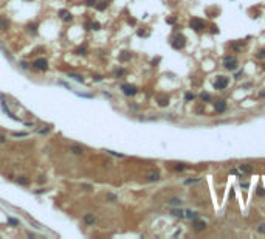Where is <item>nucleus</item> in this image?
<instances>
[{"label":"nucleus","instance_id":"35","mask_svg":"<svg viewBox=\"0 0 265 239\" xmlns=\"http://www.w3.org/2000/svg\"><path fill=\"white\" fill-rule=\"evenodd\" d=\"M8 224H9V225L17 227L19 225V221H17V219H13V217H8Z\"/></svg>","mask_w":265,"mask_h":239},{"label":"nucleus","instance_id":"4","mask_svg":"<svg viewBox=\"0 0 265 239\" xmlns=\"http://www.w3.org/2000/svg\"><path fill=\"white\" fill-rule=\"evenodd\" d=\"M228 84H229V79L226 78V76H217L216 78V81L213 82V86H214V89L216 90H223V89H226L228 87Z\"/></svg>","mask_w":265,"mask_h":239},{"label":"nucleus","instance_id":"17","mask_svg":"<svg viewBox=\"0 0 265 239\" xmlns=\"http://www.w3.org/2000/svg\"><path fill=\"white\" fill-rule=\"evenodd\" d=\"M198 213H195V211H191V210H185V219H191V221H194V219H197Z\"/></svg>","mask_w":265,"mask_h":239},{"label":"nucleus","instance_id":"20","mask_svg":"<svg viewBox=\"0 0 265 239\" xmlns=\"http://www.w3.org/2000/svg\"><path fill=\"white\" fill-rule=\"evenodd\" d=\"M172 216H175V217H180V219H185V210H172L171 211Z\"/></svg>","mask_w":265,"mask_h":239},{"label":"nucleus","instance_id":"11","mask_svg":"<svg viewBox=\"0 0 265 239\" xmlns=\"http://www.w3.org/2000/svg\"><path fill=\"white\" fill-rule=\"evenodd\" d=\"M146 179L149 182H157V180H160V172L158 171H151V172H147Z\"/></svg>","mask_w":265,"mask_h":239},{"label":"nucleus","instance_id":"46","mask_svg":"<svg viewBox=\"0 0 265 239\" xmlns=\"http://www.w3.org/2000/svg\"><path fill=\"white\" fill-rule=\"evenodd\" d=\"M102 78H104V76H102V75H96V76H95V81H101Z\"/></svg>","mask_w":265,"mask_h":239},{"label":"nucleus","instance_id":"39","mask_svg":"<svg viewBox=\"0 0 265 239\" xmlns=\"http://www.w3.org/2000/svg\"><path fill=\"white\" fill-rule=\"evenodd\" d=\"M195 182H198V180H197V179H188L185 183H186V185H191V183H195Z\"/></svg>","mask_w":265,"mask_h":239},{"label":"nucleus","instance_id":"7","mask_svg":"<svg viewBox=\"0 0 265 239\" xmlns=\"http://www.w3.org/2000/svg\"><path fill=\"white\" fill-rule=\"evenodd\" d=\"M239 171L242 174H251L253 171H254V168H253V165H250V163H242V165H239Z\"/></svg>","mask_w":265,"mask_h":239},{"label":"nucleus","instance_id":"13","mask_svg":"<svg viewBox=\"0 0 265 239\" xmlns=\"http://www.w3.org/2000/svg\"><path fill=\"white\" fill-rule=\"evenodd\" d=\"M9 28V20L6 17L0 16V30H3V31H6V30Z\"/></svg>","mask_w":265,"mask_h":239},{"label":"nucleus","instance_id":"45","mask_svg":"<svg viewBox=\"0 0 265 239\" xmlns=\"http://www.w3.org/2000/svg\"><path fill=\"white\" fill-rule=\"evenodd\" d=\"M14 137H26V134H24V132H16Z\"/></svg>","mask_w":265,"mask_h":239},{"label":"nucleus","instance_id":"33","mask_svg":"<svg viewBox=\"0 0 265 239\" xmlns=\"http://www.w3.org/2000/svg\"><path fill=\"white\" fill-rule=\"evenodd\" d=\"M137 34H138L140 37H146V36H149V33L146 31V30H138V31H137Z\"/></svg>","mask_w":265,"mask_h":239},{"label":"nucleus","instance_id":"28","mask_svg":"<svg viewBox=\"0 0 265 239\" xmlns=\"http://www.w3.org/2000/svg\"><path fill=\"white\" fill-rule=\"evenodd\" d=\"M70 78L71 79H76L78 82H84V78L81 76V75H75V73H70Z\"/></svg>","mask_w":265,"mask_h":239},{"label":"nucleus","instance_id":"44","mask_svg":"<svg viewBox=\"0 0 265 239\" xmlns=\"http://www.w3.org/2000/svg\"><path fill=\"white\" fill-rule=\"evenodd\" d=\"M242 75H243V71H239V73H237L236 76H234V79H237V81H239V79L242 78Z\"/></svg>","mask_w":265,"mask_h":239},{"label":"nucleus","instance_id":"10","mask_svg":"<svg viewBox=\"0 0 265 239\" xmlns=\"http://www.w3.org/2000/svg\"><path fill=\"white\" fill-rule=\"evenodd\" d=\"M59 17L62 19V20H65V22H71L73 20V16L70 13H68L67 9H61L59 11Z\"/></svg>","mask_w":265,"mask_h":239},{"label":"nucleus","instance_id":"30","mask_svg":"<svg viewBox=\"0 0 265 239\" xmlns=\"http://www.w3.org/2000/svg\"><path fill=\"white\" fill-rule=\"evenodd\" d=\"M169 203L174 205V207H180V205H182V200H180V199H171V200H169Z\"/></svg>","mask_w":265,"mask_h":239},{"label":"nucleus","instance_id":"5","mask_svg":"<svg viewBox=\"0 0 265 239\" xmlns=\"http://www.w3.org/2000/svg\"><path fill=\"white\" fill-rule=\"evenodd\" d=\"M121 92L126 95V96H135V95L138 93V89L135 86L132 84H122L121 86Z\"/></svg>","mask_w":265,"mask_h":239},{"label":"nucleus","instance_id":"9","mask_svg":"<svg viewBox=\"0 0 265 239\" xmlns=\"http://www.w3.org/2000/svg\"><path fill=\"white\" fill-rule=\"evenodd\" d=\"M214 109H216L217 112H225L226 110V101L223 100H219L214 102Z\"/></svg>","mask_w":265,"mask_h":239},{"label":"nucleus","instance_id":"1","mask_svg":"<svg viewBox=\"0 0 265 239\" xmlns=\"http://www.w3.org/2000/svg\"><path fill=\"white\" fill-rule=\"evenodd\" d=\"M237 65H239V62H237L236 56L228 55V56H225V58H223V67L226 68V70L233 71V70H236V68H237Z\"/></svg>","mask_w":265,"mask_h":239},{"label":"nucleus","instance_id":"16","mask_svg":"<svg viewBox=\"0 0 265 239\" xmlns=\"http://www.w3.org/2000/svg\"><path fill=\"white\" fill-rule=\"evenodd\" d=\"M82 221H84L85 225H93V224H95V216L93 214H85Z\"/></svg>","mask_w":265,"mask_h":239},{"label":"nucleus","instance_id":"15","mask_svg":"<svg viewBox=\"0 0 265 239\" xmlns=\"http://www.w3.org/2000/svg\"><path fill=\"white\" fill-rule=\"evenodd\" d=\"M243 47H245V42H242V40H239V42H233L231 45H229V48H231L233 51H239Z\"/></svg>","mask_w":265,"mask_h":239},{"label":"nucleus","instance_id":"36","mask_svg":"<svg viewBox=\"0 0 265 239\" xmlns=\"http://www.w3.org/2000/svg\"><path fill=\"white\" fill-rule=\"evenodd\" d=\"M95 3H96V0H84V5H87V6H93Z\"/></svg>","mask_w":265,"mask_h":239},{"label":"nucleus","instance_id":"24","mask_svg":"<svg viewBox=\"0 0 265 239\" xmlns=\"http://www.w3.org/2000/svg\"><path fill=\"white\" fill-rule=\"evenodd\" d=\"M175 171H183V169H186V165L185 163H174V166H172Z\"/></svg>","mask_w":265,"mask_h":239},{"label":"nucleus","instance_id":"50","mask_svg":"<svg viewBox=\"0 0 265 239\" xmlns=\"http://www.w3.org/2000/svg\"><path fill=\"white\" fill-rule=\"evenodd\" d=\"M6 141V140H5V137H3V135H0V143H5Z\"/></svg>","mask_w":265,"mask_h":239},{"label":"nucleus","instance_id":"18","mask_svg":"<svg viewBox=\"0 0 265 239\" xmlns=\"http://www.w3.org/2000/svg\"><path fill=\"white\" fill-rule=\"evenodd\" d=\"M17 183L22 185V186H26V185H30V179L26 176H19L17 177Z\"/></svg>","mask_w":265,"mask_h":239},{"label":"nucleus","instance_id":"2","mask_svg":"<svg viewBox=\"0 0 265 239\" xmlns=\"http://www.w3.org/2000/svg\"><path fill=\"white\" fill-rule=\"evenodd\" d=\"M171 45L175 48V50H183L185 45H186V37L183 36V34H175L171 40Z\"/></svg>","mask_w":265,"mask_h":239},{"label":"nucleus","instance_id":"23","mask_svg":"<svg viewBox=\"0 0 265 239\" xmlns=\"http://www.w3.org/2000/svg\"><path fill=\"white\" fill-rule=\"evenodd\" d=\"M126 73H127V71H126L124 68H118V70H115V76H116V78H122V76H126Z\"/></svg>","mask_w":265,"mask_h":239},{"label":"nucleus","instance_id":"31","mask_svg":"<svg viewBox=\"0 0 265 239\" xmlns=\"http://www.w3.org/2000/svg\"><path fill=\"white\" fill-rule=\"evenodd\" d=\"M91 30L99 31V30H101V24H99V22H91Z\"/></svg>","mask_w":265,"mask_h":239},{"label":"nucleus","instance_id":"27","mask_svg":"<svg viewBox=\"0 0 265 239\" xmlns=\"http://www.w3.org/2000/svg\"><path fill=\"white\" fill-rule=\"evenodd\" d=\"M26 28H28V31L36 33L37 31V24H28V25H26Z\"/></svg>","mask_w":265,"mask_h":239},{"label":"nucleus","instance_id":"37","mask_svg":"<svg viewBox=\"0 0 265 239\" xmlns=\"http://www.w3.org/2000/svg\"><path fill=\"white\" fill-rule=\"evenodd\" d=\"M257 231H259V233H262V234H265V224H260V225L257 227Z\"/></svg>","mask_w":265,"mask_h":239},{"label":"nucleus","instance_id":"6","mask_svg":"<svg viewBox=\"0 0 265 239\" xmlns=\"http://www.w3.org/2000/svg\"><path fill=\"white\" fill-rule=\"evenodd\" d=\"M33 65L36 70H40V71H47L48 70V61L45 59V58H39V59H36L33 62Z\"/></svg>","mask_w":265,"mask_h":239},{"label":"nucleus","instance_id":"25","mask_svg":"<svg viewBox=\"0 0 265 239\" xmlns=\"http://www.w3.org/2000/svg\"><path fill=\"white\" fill-rule=\"evenodd\" d=\"M200 100H202L203 102H205V101L208 102V101H211V95H209V93H205V92H202V93H200Z\"/></svg>","mask_w":265,"mask_h":239},{"label":"nucleus","instance_id":"41","mask_svg":"<svg viewBox=\"0 0 265 239\" xmlns=\"http://www.w3.org/2000/svg\"><path fill=\"white\" fill-rule=\"evenodd\" d=\"M84 28H85L87 31H88V30H91V24H90V22H85V24H84Z\"/></svg>","mask_w":265,"mask_h":239},{"label":"nucleus","instance_id":"29","mask_svg":"<svg viewBox=\"0 0 265 239\" xmlns=\"http://www.w3.org/2000/svg\"><path fill=\"white\" fill-rule=\"evenodd\" d=\"M106 199H107V202H116V196L112 194V193H109V194L106 196Z\"/></svg>","mask_w":265,"mask_h":239},{"label":"nucleus","instance_id":"42","mask_svg":"<svg viewBox=\"0 0 265 239\" xmlns=\"http://www.w3.org/2000/svg\"><path fill=\"white\" fill-rule=\"evenodd\" d=\"M211 33H219V28L216 25H211Z\"/></svg>","mask_w":265,"mask_h":239},{"label":"nucleus","instance_id":"49","mask_svg":"<svg viewBox=\"0 0 265 239\" xmlns=\"http://www.w3.org/2000/svg\"><path fill=\"white\" fill-rule=\"evenodd\" d=\"M265 96V90H262V92H259V98H264Z\"/></svg>","mask_w":265,"mask_h":239},{"label":"nucleus","instance_id":"14","mask_svg":"<svg viewBox=\"0 0 265 239\" xmlns=\"http://www.w3.org/2000/svg\"><path fill=\"white\" fill-rule=\"evenodd\" d=\"M120 62H127V61L132 59V53H129V51H121V55H120Z\"/></svg>","mask_w":265,"mask_h":239},{"label":"nucleus","instance_id":"8","mask_svg":"<svg viewBox=\"0 0 265 239\" xmlns=\"http://www.w3.org/2000/svg\"><path fill=\"white\" fill-rule=\"evenodd\" d=\"M192 227H194L195 231H202V230L206 228V222L205 221H198V219H194V221H192Z\"/></svg>","mask_w":265,"mask_h":239},{"label":"nucleus","instance_id":"48","mask_svg":"<svg viewBox=\"0 0 265 239\" xmlns=\"http://www.w3.org/2000/svg\"><path fill=\"white\" fill-rule=\"evenodd\" d=\"M166 22H167V24H174V22H175V19L169 17V19H167V20H166Z\"/></svg>","mask_w":265,"mask_h":239},{"label":"nucleus","instance_id":"26","mask_svg":"<svg viewBox=\"0 0 265 239\" xmlns=\"http://www.w3.org/2000/svg\"><path fill=\"white\" fill-rule=\"evenodd\" d=\"M256 196H257V197H264V196H265V191H264L262 185H259V186H257V189H256Z\"/></svg>","mask_w":265,"mask_h":239},{"label":"nucleus","instance_id":"47","mask_svg":"<svg viewBox=\"0 0 265 239\" xmlns=\"http://www.w3.org/2000/svg\"><path fill=\"white\" fill-rule=\"evenodd\" d=\"M240 186H242V188H248L250 183H248V182H243V183H240Z\"/></svg>","mask_w":265,"mask_h":239},{"label":"nucleus","instance_id":"12","mask_svg":"<svg viewBox=\"0 0 265 239\" xmlns=\"http://www.w3.org/2000/svg\"><path fill=\"white\" fill-rule=\"evenodd\" d=\"M70 152L75 154V155H82L84 154V147L79 146V145H71L70 146Z\"/></svg>","mask_w":265,"mask_h":239},{"label":"nucleus","instance_id":"3","mask_svg":"<svg viewBox=\"0 0 265 239\" xmlns=\"http://www.w3.org/2000/svg\"><path fill=\"white\" fill-rule=\"evenodd\" d=\"M189 26L194 30V31H197V33H202V31H205V30H206V24L202 20V19H198V17L191 19Z\"/></svg>","mask_w":265,"mask_h":239},{"label":"nucleus","instance_id":"19","mask_svg":"<svg viewBox=\"0 0 265 239\" xmlns=\"http://www.w3.org/2000/svg\"><path fill=\"white\" fill-rule=\"evenodd\" d=\"M157 101H158L160 107H166V106L169 104V98L167 96H158V98H157Z\"/></svg>","mask_w":265,"mask_h":239},{"label":"nucleus","instance_id":"51","mask_svg":"<svg viewBox=\"0 0 265 239\" xmlns=\"http://www.w3.org/2000/svg\"><path fill=\"white\" fill-rule=\"evenodd\" d=\"M264 70H265V64H264Z\"/></svg>","mask_w":265,"mask_h":239},{"label":"nucleus","instance_id":"40","mask_svg":"<svg viewBox=\"0 0 265 239\" xmlns=\"http://www.w3.org/2000/svg\"><path fill=\"white\" fill-rule=\"evenodd\" d=\"M84 191H91V185H82Z\"/></svg>","mask_w":265,"mask_h":239},{"label":"nucleus","instance_id":"32","mask_svg":"<svg viewBox=\"0 0 265 239\" xmlns=\"http://www.w3.org/2000/svg\"><path fill=\"white\" fill-rule=\"evenodd\" d=\"M256 58H257V59H265V48H262V50L257 51Z\"/></svg>","mask_w":265,"mask_h":239},{"label":"nucleus","instance_id":"21","mask_svg":"<svg viewBox=\"0 0 265 239\" xmlns=\"http://www.w3.org/2000/svg\"><path fill=\"white\" fill-rule=\"evenodd\" d=\"M107 5H109V3H107L106 0H102V2H96V5H95V6H96L98 11H104L107 8Z\"/></svg>","mask_w":265,"mask_h":239},{"label":"nucleus","instance_id":"38","mask_svg":"<svg viewBox=\"0 0 265 239\" xmlns=\"http://www.w3.org/2000/svg\"><path fill=\"white\" fill-rule=\"evenodd\" d=\"M158 62H160V58H155V59H152L151 65H152V67H155V65H157V64H158Z\"/></svg>","mask_w":265,"mask_h":239},{"label":"nucleus","instance_id":"34","mask_svg":"<svg viewBox=\"0 0 265 239\" xmlns=\"http://www.w3.org/2000/svg\"><path fill=\"white\" fill-rule=\"evenodd\" d=\"M185 100H186V101H194V100H195V95H194V93H186V95H185Z\"/></svg>","mask_w":265,"mask_h":239},{"label":"nucleus","instance_id":"43","mask_svg":"<svg viewBox=\"0 0 265 239\" xmlns=\"http://www.w3.org/2000/svg\"><path fill=\"white\" fill-rule=\"evenodd\" d=\"M20 67L22 68H30V64L28 62H20Z\"/></svg>","mask_w":265,"mask_h":239},{"label":"nucleus","instance_id":"22","mask_svg":"<svg viewBox=\"0 0 265 239\" xmlns=\"http://www.w3.org/2000/svg\"><path fill=\"white\" fill-rule=\"evenodd\" d=\"M75 53H76V55H81V56L85 55V53H87V47H85V45H81V47H78L75 50Z\"/></svg>","mask_w":265,"mask_h":239}]
</instances>
